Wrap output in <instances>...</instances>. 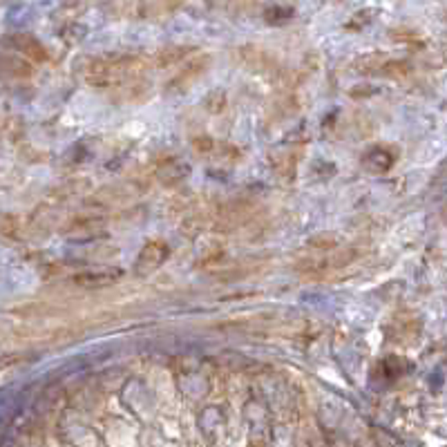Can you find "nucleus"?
<instances>
[{"instance_id":"f257e3e1","label":"nucleus","mask_w":447,"mask_h":447,"mask_svg":"<svg viewBox=\"0 0 447 447\" xmlns=\"http://www.w3.org/2000/svg\"><path fill=\"white\" fill-rule=\"evenodd\" d=\"M123 277L121 268H92V271H81L72 277V282L78 289H105V286H112Z\"/></svg>"},{"instance_id":"20e7f679","label":"nucleus","mask_w":447,"mask_h":447,"mask_svg":"<svg viewBox=\"0 0 447 447\" xmlns=\"http://www.w3.org/2000/svg\"><path fill=\"white\" fill-rule=\"evenodd\" d=\"M362 166L369 173H376V175L387 173L394 166V155H392V150H387V148H383V146L369 148V150L362 155Z\"/></svg>"},{"instance_id":"f03ea898","label":"nucleus","mask_w":447,"mask_h":447,"mask_svg":"<svg viewBox=\"0 0 447 447\" xmlns=\"http://www.w3.org/2000/svg\"><path fill=\"white\" fill-rule=\"evenodd\" d=\"M168 255H170V248H168V244L159 242V240H152V242H148L141 248V253H139L137 262H134V268L139 273H152L168 260Z\"/></svg>"},{"instance_id":"423d86ee","label":"nucleus","mask_w":447,"mask_h":447,"mask_svg":"<svg viewBox=\"0 0 447 447\" xmlns=\"http://www.w3.org/2000/svg\"><path fill=\"white\" fill-rule=\"evenodd\" d=\"M291 16L289 9H284V7H275L271 9V12H266V21H271V23H280V21H286V18Z\"/></svg>"},{"instance_id":"39448f33","label":"nucleus","mask_w":447,"mask_h":447,"mask_svg":"<svg viewBox=\"0 0 447 447\" xmlns=\"http://www.w3.org/2000/svg\"><path fill=\"white\" fill-rule=\"evenodd\" d=\"M383 369H387V378H398L401 374L410 371V365H407L403 358H385Z\"/></svg>"},{"instance_id":"7ed1b4c3","label":"nucleus","mask_w":447,"mask_h":447,"mask_svg":"<svg viewBox=\"0 0 447 447\" xmlns=\"http://www.w3.org/2000/svg\"><path fill=\"white\" fill-rule=\"evenodd\" d=\"M7 45L14 47L21 56L32 58V61H38V63L47 61V49L43 47L41 41H36V36H32V34H14V36H9L7 38Z\"/></svg>"}]
</instances>
